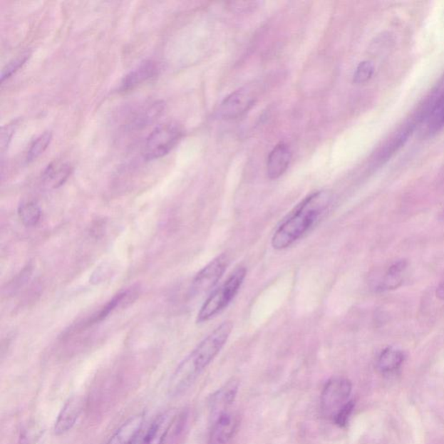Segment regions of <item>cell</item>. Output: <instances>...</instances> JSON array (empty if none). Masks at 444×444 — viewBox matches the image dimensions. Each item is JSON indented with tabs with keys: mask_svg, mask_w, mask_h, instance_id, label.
Masks as SVG:
<instances>
[{
	"mask_svg": "<svg viewBox=\"0 0 444 444\" xmlns=\"http://www.w3.org/2000/svg\"><path fill=\"white\" fill-rule=\"evenodd\" d=\"M334 195L329 190L311 194L284 220L272 238L275 250L288 249L319 222L333 204Z\"/></svg>",
	"mask_w": 444,
	"mask_h": 444,
	"instance_id": "6da1fadb",
	"label": "cell"
},
{
	"mask_svg": "<svg viewBox=\"0 0 444 444\" xmlns=\"http://www.w3.org/2000/svg\"><path fill=\"white\" fill-rule=\"evenodd\" d=\"M232 331L233 324L230 321L223 322L180 363L170 379L169 391L172 396L182 394L195 382L226 345Z\"/></svg>",
	"mask_w": 444,
	"mask_h": 444,
	"instance_id": "7a4b0ae2",
	"label": "cell"
},
{
	"mask_svg": "<svg viewBox=\"0 0 444 444\" xmlns=\"http://www.w3.org/2000/svg\"><path fill=\"white\" fill-rule=\"evenodd\" d=\"M247 276L246 268L238 267L222 285L215 290L204 302L197 315V323H204L226 309L239 293Z\"/></svg>",
	"mask_w": 444,
	"mask_h": 444,
	"instance_id": "3957f363",
	"label": "cell"
},
{
	"mask_svg": "<svg viewBox=\"0 0 444 444\" xmlns=\"http://www.w3.org/2000/svg\"><path fill=\"white\" fill-rule=\"evenodd\" d=\"M183 130L175 123H167L157 128L147 138L143 157L148 161L165 157L181 141Z\"/></svg>",
	"mask_w": 444,
	"mask_h": 444,
	"instance_id": "277c9868",
	"label": "cell"
},
{
	"mask_svg": "<svg viewBox=\"0 0 444 444\" xmlns=\"http://www.w3.org/2000/svg\"><path fill=\"white\" fill-rule=\"evenodd\" d=\"M258 98L257 88L247 86L233 92L223 100L219 113L223 119L241 118L254 106Z\"/></svg>",
	"mask_w": 444,
	"mask_h": 444,
	"instance_id": "5b68a950",
	"label": "cell"
},
{
	"mask_svg": "<svg viewBox=\"0 0 444 444\" xmlns=\"http://www.w3.org/2000/svg\"><path fill=\"white\" fill-rule=\"evenodd\" d=\"M353 391L350 380L345 378H334L324 387L321 394V408L326 413L337 412L349 398Z\"/></svg>",
	"mask_w": 444,
	"mask_h": 444,
	"instance_id": "8992f818",
	"label": "cell"
},
{
	"mask_svg": "<svg viewBox=\"0 0 444 444\" xmlns=\"http://www.w3.org/2000/svg\"><path fill=\"white\" fill-rule=\"evenodd\" d=\"M229 264V256L222 254L211 261L206 267H204L196 274L193 284H192L193 293L203 294L213 289L225 273Z\"/></svg>",
	"mask_w": 444,
	"mask_h": 444,
	"instance_id": "52a82bcc",
	"label": "cell"
},
{
	"mask_svg": "<svg viewBox=\"0 0 444 444\" xmlns=\"http://www.w3.org/2000/svg\"><path fill=\"white\" fill-rule=\"evenodd\" d=\"M239 391V382L233 379L225 386L220 388L212 395L210 402V411L212 422H215L223 414L227 413L229 407L233 405Z\"/></svg>",
	"mask_w": 444,
	"mask_h": 444,
	"instance_id": "ba28073f",
	"label": "cell"
},
{
	"mask_svg": "<svg viewBox=\"0 0 444 444\" xmlns=\"http://www.w3.org/2000/svg\"><path fill=\"white\" fill-rule=\"evenodd\" d=\"M85 406V399L81 396H73L66 403L56 420L55 435H60L70 431L77 423Z\"/></svg>",
	"mask_w": 444,
	"mask_h": 444,
	"instance_id": "9c48e42d",
	"label": "cell"
},
{
	"mask_svg": "<svg viewBox=\"0 0 444 444\" xmlns=\"http://www.w3.org/2000/svg\"><path fill=\"white\" fill-rule=\"evenodd\" d=\"M159 71L158 62L155 60H145L125 76L123 79L120 90L123 91L133 90L143 83L155 77Z\"/></svg>",
	"mask_w": 444,
	"mask_h": 444,
	"instance_id": "30bf717a",
	"label": "cell"
},
{
	"mask_svg": "<svg viewBox=\"0 0 444 444\" xmlns=\"http://www.w3.org/2000/svg\"><path fill=\"white\" fill-rule=\"evenodd\" d=\"M291 161V151L285 143H279L271 151L267 159V171L268 177L278 179L285 173Z\"/></svg>",
	"mask_w": 444,
	"mask_h": 444,
	"instance_id": "8fae6325",
	"label": "cell"
},
{
	"mask_svg": "<svg viewBox=\"0 0 444 444\" xmlns=\"http://www.w3.org/2000/svg\"><path fill=\"white\" fill-rule=\"evenodd\" d=\"M177 414L173 411L166 412L152 423L140 444H164L170 428L174 425Z\"/></svg>",
	"mask_w": 444,
	"mask_h": 444,
	"instance_id": "7c38bea8",
	"label": "cell"
},
{
	"mask_svg": "<svg viewBox=\"0 0 444 444\" xmlns=\"http://www.w3.org/2000/svg\"><path fill=\"white\" fill-rule=\"evenodd\" d=\"M238 426V419L227 412L213 422L209 444H227L233 438Z\"/></svg>",
	"mask_w": 444,
	"mask_h": 444,
	"instance_id": "4fadbf2b",
	"label": "cell"
},
{
	"mask_svg": "<svg viewBox=\"0 0 444 444\" xmlns=\"http://www.w3.org/2000/svg\"><path fill=\"white\" fill-rule=\"evenodd\" d=\"M144 425V415L138 414L126 420L106 444H133Z\"/></svg>",
	"mask_w": 444,
	"mask_h": 444,
	"instance_id": "5bb4252c",
	"label": "cell"
},
{
	"mask_svg": "<svg viewBox=\"0 0 444 444\" xmlns=\"http://www.w3.org/2000/svg\"><path fill=\"white\" fill-rule=\"evenodd\" d=\"M413 125H408L402 128V129L398 130L394 135H392L391 138L388 140L385 145H383L378 152V162H386L391 158L393 157V155L405 145L408 139L411 137L412 132H413Z\"/></svg>",
	"mask_w": 444,
	"mask_h": 444,
	"instance_id": "9a60e30c",
	"label": "cell"
},
{
	"mask_svg": "<svg viewBox=\"0 0 444 444\" xmlns=\"http://www.w3.org/2000/svg\"><path fill=\"white\" fill-rule=\"evenodd\" d=\"M71 166L66 162H53L43 174V184L49 189H58L63 185L71 173Z\"/></svg>",
	"mask_w": 444,
	"mask_h": 444,
	"instance_id": "2e32d148",
	"label": "cell"
},
{
	"mask_svg": "<svg viewBox=\"0 0 444 444\" xmlns=\"http://www.w3.org/2000/svg\"><path fill=\"white\" fill-rule=\"evenodd\" d=\"M405 361V354L395 348H386L379 355L377 366L380 373H391L399 369Z\"/></svg>",
	"mask_w": 444,
	"mask_h": 444,
	"instance_id": "e0dca14e",
	"label": "cell"
},
{
	"mask_svg": "<svg viewBox=\"0 0 444 444\" xmlns=\"http://www.w3.org/2000/svg\"><path fill=\"white\" fill-rule=\"evenodd\" d=\"M407 268V262L405 261L393 264L387 271L383 281L379 288L382 290L395 289L401 286Z\"/></svg>",
	"mask_w": 444,
	"mask_h": 444,
	"instance_id": "ac0fdd59",
	"label": "cell"
},
{
	"mask_svg": "<svg viewBox=\"0 0 444 444\" xmlns=\"http://www.w3.org/2000/svg\"><path fill=\"white\" fill-rule=\"evenodd\" d=\"M444 128V95L432 108L427 118L426 130L429 135H434Z\"/></svg>",
	"mask_w": 444,
	"mask_h": 444,
	"instance_id": "d6986e66",
	"label": "cell"
},
{
	"mask_svg": "<svg viewBox=\"0 0 444 444\" xmlns=\"http://www.w3.org/2000/svg\"><path fill=\"white\" fill-rule=\"evenodd\" d=\"M19 217L24 225L33 227L37 225L41 219L42 211L37 203L26 202L20 204L18 210Z\"/></svg>",
	"mask_w": 444,
	"mask_h": 444,
	"instance_id": "ffe728a7",
	"label": "cell"
},
{
	"mask_svg": "<svg viewBox=\"0 0 444 444\" xmlns=\"http://www.w3.org/2000/svg\"><path fill=\"white\" fill-rule=\"evenodd\" d=\"M162 110L163 103L162 102L152 103L150 106L145 107L141 111L138 112L137 117L134 119L133 126L138 129V128L145 127L150 125V123H153L155 119H158Z\"/></svg>",
	"mask_w": 444,
	"mask_h": 444,
	"instance_id": "44dd1931",
	"label": "cell"
},
{
	"mask_svg": "<svg viewBox=\"0 0 444 444\" xmlns=\"http://www.w3.org/2000/svg\"><path fill=\"white\" fill-rule=\"evenodd\" d=\"M131 294H133V291L129 290L115 295L98 314H95L94 317L90 320L89 324H95L102 321V320L107 318L112 311L117 309L119 306H121L123 303H125L126 301H129L128 299H129Z\"/></svg>",
	"mask_w": 444,
	"mask_h": 444,
	"instance_id": "7402d4cb",
	"label": "cell"
},
{
	"mask_svg": "<svg viewBox=\"0 0 444 444\" xmlns=\"http://www.w3.org/2000/svg\"><path fill=\"white\" fill-rule=\"evenodd\" d=\"M51 138H53V135L51 132H45V133L40 135L28 150L26 162L30 163L36 161L50 145Z\"/></svg>",
	"mask_w": 444,
	"mask_h": 444,
	"instance_id": "603a6c76",
	"label": "cell"
},
{
	"mask_svg": "<svg viewBox=\"0 0 444 444\" xmlns=\"http://www.w3.org/2000/svg\"><path fill=\"white\" fill-rule=\"evenodd\" d=\"M43 429L39 423H31L26 425L20 433V444H36L41 438Z\"/></svg>",
	"mask_w": 444,
	"mask_h": 444,
	"instance_id": "cb8c5ba5",
	"label": "cell"
},
{
	"mask_svg": "<svg viewBox=\"0 0 444 444\" xmlns=\"http://www.w3.org/2000/svg\"><path fill=\"white\" fill-rule=\"evenodd\" d=\"M31 56L30 53H24L18 56L17 58H14L4 68L1 73V82L13 76L15 72H17L20 68H21L27 62Z\"/></svg>",
	"mask_w": 444,
	"mask_h": 444,
	"instance_id": "d4e9b609",
	"label": "cell"
},
{
	"mask_svg": "<svg viewBox=\"0 0 444 444\" xmlns=\"http://www.w3.org/2000/svg\"><path fill=\"white\" fill-rule=\"evenodd\" d=\"M375 67L370 61H363L359 63L355 71L353 82L358 85L366 83L373 77Z\"/></svg>",
	"mask_w": 444,
	"mask_h": 444,
	"instance_id": "484cf974",
	"label": "cell"
},
{
	"mask_svg": "<svg viewBox=\"0 0 444 444\" xmlns=\"http://www.w3.org/2000/svg\"><path fill=\"white\" fill-rule=\"evenodd\" d=\"M355 408V402L349 401L345 403L334 415V422L336 425L344 428L348 425L351 414Z\"/></svg>",
	"mask_w": 444,
	"mask_h": 444,
	"instance_id": "4316f807",
	"label": "cell"
},
{
	"mask_svg": "<svg viewBox=\"0 0 444 444\" xmlns=\"http://www.w3.org/2000/svg\"><path fill=\"white\" fill-rule=\"evenodd\" d=\"M18 127V122L14 121L4 126L1 130V138H0V148H1L2 154L7 150L8 146L14 137L16 129Z\"/></svg>",
	"mask_w": 444,
	"mask_h": 444,
	"instance_id": "83f0119b",
	"label": "cell"
}]
</instances>
